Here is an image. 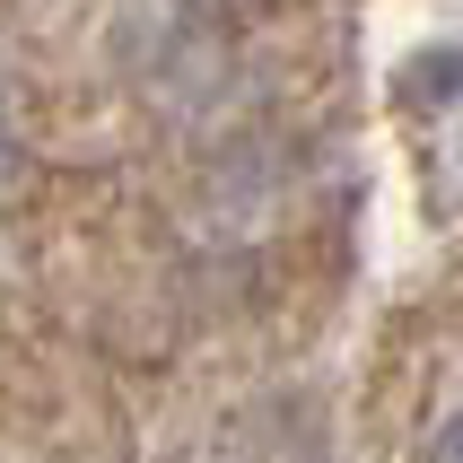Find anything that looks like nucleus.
I'll use <instances>...</instances> for the list:
<instances>
[{"label":"nucleus","mask_w":463,"mask_h":463,"mask_svg":"<svg viewBox=\"0 0 463 463\" xmlns=\"http://www.w3.org/2000/svg\"><path fill=\"white\" fill-rule=\"evenodd\" d=\"M9 140H18V114H9V88H0V166H9Z\"/></svg>","instance_id":"obj_2"},{"label":"nucleus","mask_w":463,"mask_h":463,"mask_svg":"<svg viewBox=\"0 0 463 463\" xmlns=\"http://www.w3.org/2000/svg\"><path fill=\"white\" fill-rule=\"evenodd\" d=\"M429 463H463V411H455V420H446L438 438H429Z\"/></svg>","instance_id":"obj_1"}]
</instances>
